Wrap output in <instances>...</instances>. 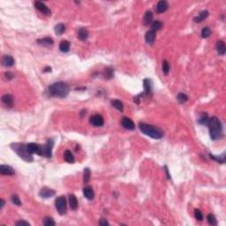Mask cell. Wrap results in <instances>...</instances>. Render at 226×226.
Here are the masks:
<instances>
[{
  "label": "cell",
  "instance_id": "cell-26",
  "mask_svg": "<svg viewBox=\"0 0 226 226\" xmlns=\"http://www.w3.org/2000/svg\"><path fill=\"white\" fill-rule=\"evenodd\" d=\"M111 105L114 107L115 109H117L118 110L123 112L124 111V105L122 103V102H120L119 100L118 99H114L111 101Z\"/></svg>",
  "mask_w": 226,
  "mask_h": 226
},
{
  "label": "cell",
  "instance_id": "cell-11",
  "mask_svg": "<svg viewBox=\"0 0 226 226\" xmlns=\"http://www.w3.org/2000/svg\"><path fill=\"white\" fill-rule=\"evenodd\" d=\"M121 124H122L123 127H125L127 130H131L132 131V130H134V128H135L134 123L133 122V120L130 119L129 118H127V117H124V118H122Z\"/></svg>",
  "mask_w": 226,
  "mask_h": 226
},
{
  "label": "cell",
  "instance_id": "cell-18",
  "mask_svg": "<svg viewBox=\"0 0 226 226\" xmlns=\"http://www.w3.org/2000/svg\"><path fill=\"white\" fill-rule=\"evenodd\" d=\"M208 14H209V12H208L207 10L201 11V12H200L199 14H198V16L194 17L193 20H194V22H196V23H200V22L203 21V20H204L205 19L208 18Z\"/></svg>",
  "mask_w": 226,
  "mask_h": 226
},
{
  "label": "cell",
  "instance_id": "cell-19",
  "mask_svg": "<svg viewBox=\"0 0 226 226\" xmlns=\"http://www.w3.org/2000/svg\"><path fill=\"white\" fill-rule=\"evenodd\" d=\"M2 102H3V103L5 104L6 106L12 107V106L13 105L14 99H13L12 96H11V95H8V94H7V95H5V96H2Z\"/></svg>",
  "mask_w": 226,
  "mask_h": 226
},
{
  "label": "cell",
  "instance_id": "cell-34",
  "mask_svg": "<svg viewBox=\"0 0 226 226\" xmlns=\"http://www.w3.org/2000/svg\"><path fill=\"white\" fill-rule=\"evenodd\" d=\"M211 35V30H210V28L208 27H205L202 28V30H201V37H203V38H208Z\"/></svg>",
  "mask_w": 226,
  "mask_h": 226
},
{
  "label": "cell",
  "instance_id": "cell-3",
  "mask_svg": "<svg viewBox=\"0 0 226 226\" xmlns=\"http://www.w3.org/2000/svg\"><path fill=\"white\" fill-rule=\"evenodd\" d=\"M139 127L141 133H143L144 134L149 136L153 139H161L163 136V132L159 127L148 125L145 123H140Z\"/></svg>",
  "mask_w": 226,
  "mask_h": 226
},
{
  "label": "cell",
  "instance_id": "cell-25",
  "mask_svg": "<svg viewBox=\"0 0 226 226\" xmlns=\"http://www.w3.org/2000/svg\"><path fill=\"white\" fill-rule=\"evenodd\" d=\"M59 50L64 53H66L70 50V43L67 40H64L59 44Z\"/></svg>",
  "mask_w": 226,
  "mask_h": 226
},
{
  "label": "cell",
  "instance_id": "cell-14",
  "mask_svg": "<svg viewBox=\"0 0 226 226\" xmlns=\"http://www.w3.org/2000/svg\"><path fill=\"white\" fill-rule=\"evenodd\" d=\"M155 39V32L153 30H149L146 33V36H145V40H146V43L148 44H150L152 45L154 43Z\"/></svg>",
  "mask_w": 226,
  "mask_h": 226
},
{
  "label": "cell",
  "instance_id": "cell-38",
  "mask_svg": "<svg viewBox=\"0 0 226 226\" xmlns=\"http://www.w3.org/2000/svg\"><path fill=\"white\" fill-rule=\"evenodd\" d=\"M12 202L14 204V205H16V206H21V201H20V200L19 198L18 195H16V194H13L12 196Z\"/></svg>",
  "mask_w": 226,
  "mask_h": 226
},
{
  "label": "cell",
  "instance_id": "cell-1",
  "mask_svg": "<svg viewBox=\"0 0 226 226\" xmlns=\"http://www.w3.org/2000/svg\"><path fill=\"white\" fill-rule=\"evenodd\" d=\"M69 92H70V87L66 82H56L49 87V94L51 96L64 98L68 96Z\"/></svg>",
  "mask_w": 226,
  "mask_h": 226
},
{
  "label": "cell",
  "instance_id": "cell-28",
  "mask_svg": "<svg viewBox=\"0 0 226 226\" xmlns=\"http://www.w3.org/2000/svg\"><path fill=\"white\" fill-rule=\"evenodd\" d=\"M55 33L57 34V36H61L63 35L64 33L65 32V26L62 24V23H59L57 24L56 27H55Z\"/></svg>",
  "mask_w": 226,
  "mask_h": 226
},
{
  "label": "cell",
  "instance_id": "cell-30",
  "mask_svg": "<svg viewBox=\"0 0 226 226\" xmlns=\"http://www.w3.org/2000/svg\"><path fill=\"white\" fill-rule=\"evenodd\" d=\"M90 175L91 172L89 168H85L84 169V172H83V180H84L85 184H87V183L89 182V180H90Z\"/></svg>",
  "mask_w": 226,
  "mask_h": 226
},
{
  "label": "cell",
  "instance_id": "cell-36",
  "mask_svg": "<svg viewBox=\"0 0 226 226\" xmlns=\"http://www.w3.org/2000/svg\"><path fill=\"white\" fill-rule=\"evenodd\" d=\"M177 99L178 101L180 103H186L187 99H188V96L186 95V94H184V93H179V95H178V96H177Z\"/></svg>",
  "mask_w": 226,
  "mask_h": 226
},
{
  "label": "cell",
  "instance_id": "cell-27",
  "mask_svg": "<svg viewBox=\"0 0 226 226\" xmlns=\"http://www.w3.org/2000/svg\"><path fill=\"white\" fill-rule=\"evenodd\" d=\"M64 158L65 162H67V163H74V161H75L74 156L72 155V152H71L70 150H66V151L64 152Z\"/></svg>",
  "mask_w": 226,
  "mask_h": 226
},
{
  "label": "cell",
  "instance_id": "cell-8",
  "mask_svg": "<svg viewBox=\"0 0 226 226\" xmlns=\"http://www.w3.org/2000/svg\"><path fill=\"white\" fill-rule=\"evenodd\" d=\"M103 123H104V119L99 114H96L90 118V124L94 127H102L103 126Z\"/></svg>",
  "mask_w": 226,
  "mask_h": 226
},
{
  "label": "cell",
  "instance_id": "cell-42",
  "mask_svg": "<svg viewBox=\"0 0 226 226\" xmlns=\"http://www.w3.org/2000/svg\"><path fill=\"white\" fill-rule=\"evenodd\" d=\"M5 78H6V79H8V80H12V79L14 78L13 74H12L11 72H5Z\"/></svg>",
  "mask_w": 226,
  "mask_h": 226
},
{
  "label": "cell",
  "instance_id": "cell-44",
  "mask_svg": "<svg viewBox=\"0 0 226 226\" xmlns=\"http://www.w3.org/2000/svg\"><path fill=\"white\" fill-rule=\"evenodd\" d=\"M164 169H165V171L167 172V178L168 179H171V175L169 174V172H168V168H167V166H164Z\"/></svg>",
  "mask_w": 226,
  "mask_h": 226
},
{
  "label": "cell",
  "instance_id": "cell-41",
  "mask_svg": "<svg viewBox=\"0 0 226 226\" xmlns=\"http://www.w3.org/2000/svg\"><path fill=\"white\" fill-rule=\"evenodd\" d=\"M99 225H102V226L109 225L108 221H107L106 219H104V218H102V219L99 221Z\"/></svg>",
  "mask_w": 226,
  "mask_h": 226
},
{
  "label": "cell",
  "instance_id": "cell-6",
  "mask_svg": "<svg viewBox=\"0 0 226 226\" xmlns=\"http://www.w3.org/2000/svg\"><path fill=\"white\" fill-rule=\"evenodd\" d=\"M56 208L57 209V212L59 215H64L66 213V200L64 196H59L56 200Z\"/></svg>",
  "mask_w": 226,
  "mask_h": 226
},
{
  "label": "cell",
  "instance_id": "cell-9",
  "mask_svg": "<svg viewBox=\"0 0 226 226\" xmlns=\"http://www.w3.org/2000/svg\"><path fill=\"white\" fill-rule=\"evenodd\" d=\"M55 193H56L55 191L53 189L49 188V187H43L39 192V195L42 198H44V199H48V198H50V197L54 196Z\"/></svg>",
  "mask_w": 226,
  "mask_h": 226
},
{
  "label": "cell",
  "instance_id": "cell-23",
  "mask_svg": "<svg viewBox=\"0 0 226 226\" xmlns=\"http://www.w3.org/2000/svg\"><path fill=\"white\" fill-rule=\"evenodd\" d=\"M69 205L70 208L72 210H76L78 208V200L75 195L73 194H70L69 195Z\"/></svg>",
  "mask_w": 226,
  "mask_h": 226
},
{
  "label": "cell",
  "instance_id": "cell-4",
  "mask_svg": "<svg viewBox=\"0 0 226 226\" xmlns=\"http://www.w3.org/2000/svg\"><path fill=\"white\" fill-rule=\"evenodd\" d=\"M11 148L24 161H26L27 163H31V162L34 161L32 154H30L27 151V144H24V143H12V144H11Z\"/></svg>",
  "mask_w": 226,
  "mask_h": 226
},
{
  "label": "cell",
  "instance_id": "cell-33",
  "mask_svg": "<svg viewBox=\"0 0 226 226\" xmlns=\"http://www.w3.org/2000/svg\"><path fill=\"white\" fill-rule=\"evenodd\" d=\"M208 120H209V118L208 117V114L207 113H202L199 119V123L201 124V125H208Z\"/></svg>",
  "mask_w": 226,
  "mask_h": 226
},
{
  "label": "cell",
  "instance_id": "cell-21",
  "mask_svg": "<svg viewBox=\"0 0 226 226\" xmlns=\"http://www.w3.org/2000/svg\"><path fill=\"white\" fill-rule=\"evenodd\" d=\"M217 50L219 55L224 56V55L225 54L226 48H225V43H224V41H222V40H221V41H218V42H217Z\"/></svg>",
  "mask_w": 226,
  "mask_h": 226
},
{
  "label": "cell",
  "instance_id": "cell-13",
  "mask_svg": "<svg viewBox=\"0 0 226 226\" xmlns=\"http://www.w3.org/2000/svg\"><path fill=\"white\" fill-rule=\"evenodd\" d=\"M83 194L84 196L89 200H92L95 197V193H94V191L92 189V187L89 186H86L84 188H83Z\"/></svg>",
  "mask_w": 226,
  "mask_h": 226
},
{
  "label": "cell",
  "instance_id": "cell-16",
  "mask_svg": "<svg viewBox=\"0 0 226 226\" xmlns=\"http://www.w3.org/2000/svg\"><path fill=\"white\" fill-rule=\"evenodd\" d=\"M2 64L6 66V67H11L14 64V59L12 56L10 55H5L3 57V59H2Z\"/></svg>",
  "mask_w": 226,
  "mask_h": 226
},
{
  "label": "cell",
  "instance_id": "cell-32",
  "mask_svg": "<svg viewBox=\"0 0 226 226\" xmlns=\"http://www.w3.org/2000/svg\"><path fill=\"white\" fill-rule=\"evenodd\" d=\"M207 220H208V223L212 226L217 225V221L216 219V217L212 214H209L208 217H207Z\"/></svg>",
  "mask_w": 226,
  "mask_h": 226
},
{
  "label": "cell",
  "instance_id": "cell-29",
  "mask_svg": "<svg viewBox=\"0 0 226 226\" xmlns=\"http://www.w3.org/2000/svg\"><path fill=\"white\" fill-rule=\"evenodd\" d=\"M162 27H163V23L160 20H155L151 24V30L156 32V31L160 30L162 28Z\"/></svg>",
  "mask_w": 226,
  "mask_h": 226
},
{
  "label": "cell",
  "instance_id": "cell-20",
  "mask_svg": "<svg viewBox=\"0 0 226 226\" xmlns=\"http://www.w3.org/2000/svg\"><path fill=\"white\" fill-rule=\"evenodd\" d=\"M89 37V31L84 28V27H81L78 31V38L81 40V41H86Z\"/></svg>",
  "mask_w": 226,
  "mask_h": 226
},
{
  "label": "cell",
  "instance_id": "cell-15",
  "mask_svg": "<svg viewBox=\"0 0 226 226\" xmlns=\"http://www.w3.org/2000/svg\"><path fill=\"white\" fill-rule=\"evenodd\" d=\"M37 43L40 44V45L49 47V46L53 45L54 41L50 37H44V38H42V39H38L37 40Z\"/></svg>",
  "mask_w": 226,
  "mask_h": 226
},
{
  "label": "cell",
  "instance_id": "cell-24",
  "mask_svg": "<svg viewBox=\"0 0 226 226\" xmlns=\"http://www.w3.org/2000/svg\"><path fill=\"white\" fill-rule=\"evenodd\" d=\"M27 149L30 154H38L39 145L36 143H28L27 144Z\"/></svg>",
  "mask_w": 226,
  "mask_h": 226
},
{
  "label": "cell",
  "instance_id": "cell-17",
  "mask_svg": "<svg viewBox=\"0 0 226 226\" xmlns=\"http://www.w3.org/2000/svg\"><path fill=\"white\" fill-rule=\"evenodd\" d=\"M152 22H153V12L151 11H148L146 12L143 18V24L145 26H148L152 24Z\"/></svg>",
  "mask_w": 226,
  "mask_h": 226
},
{
  "label": "cell",
  "instance_id": "cell-12",
  "mask_svg": "<svg viewBox=\"0 0 226 226\" xmlns=\"http://www.w3.org/2000/svg\"><path fill=\"white\" fill-rule=\"evenodd\" d=\"M169 7V5H168V2L165 1V0H162V1H159L155 6V10L158 13H163L166 10L168 9Z\"/></svg>",
  "mask_w": 226,
  "mask_h": 226
},
{
  "label": "cell",
  "instance_id": "cell-45",
  "mask_svg": "<svg viewBox=\"0 0 226 226\" xmlns=\"http://www.w3.org/2000/svg\"><path fill=\"white\" fill-rule=\"evenodd\" d=\"M43 72H51V68H50V67H46V68H44V69H43Z\"/></svg>",
  "mask_w": 226,
  "mask_h": 226
},
{
  "label": "cell",
  "instance_id": "cell-5",
  "mask_svg": "<svg viewBox=\"0 0 226 226\" xmlns=\"http://www.w3.org/2000/svg\"><path fill=\"white\" fill-rule=\"evenodd\" d=\"M54 141L52 140H49L47 143L43 146L39 145V151L38 154L41 156H45V157H50L52 155V148H53Z\"/></svg>",
  "mask_w": 226,
  "mask_h": 226
},
{
  "label": "cell",
  "instance_id": "cell-39",
  "mask_svg": "<svg viewBox=\"0 0 226 226\" xmlns=\"http://www.w3.org/2000/svg\"><path fill=\"white\" fill-rule=\"evenodd\" d=\"M194 216H195V218L199 221H202L203 220V215H202V212L200 210V209H195L194 210Z\"/></svg>",
  "mask_w": 226,
  "mask_h": 226
},
{
  "label": "cell",
  "instance_id": "cell-40",
  "mask_svg": "<svg viewBox=\"0 0 226 226\" xmlns=\"http://www.w3.org/2000/svg\"><path fill=\"white\" fill-rule=\"evenodd\" d=\"M16 225H25V226H29L30 225V224L28 223V222H26V221H23V220H20V221H18V222H16V224H15Z\"/></svg>",
  "mask_w": 226,
  "mask_h": 226
},
{
  "label": "cell",
  "instance_id": "cell-37",
  "mask_svg": "<svg viewBox=\"0 0 226 226\" xmlns=\"http://www.w3.org/2000/svg\"><path fill=\"white\" fill-rule=\"evenodd\" d=\"M170 72V64L167 62V60H163V72L164 75H168Z\"/></svg>",
  "mask_w": 226,
  "mask_h": 226
},
{
  "label": "cell",
  "instance_id": "cell-31",
  "mask_svg": "<svg viewBox=\"0 0 226 226\" xmlns=\"http://www.w3.org/2000/svg\"><path fill=\"white\" fill-rule=\"evenodd\" d=\"M113 76H114V71H113L112 68L108 67V68H106V69L104 70V77H105L106 79H109V80H110V79H112Z\"/></svg>",
  "mask_w": 226,
  "mask_h": 226
},
{
  "label": "cell",
  "instance_id": "cell-35",
  "mask_svg": "<svg viewBox=\"0 0 226 226\" xmlns=\"http://www.w3.org/2000/svg\"><path fill=\"white\" fill-rule=\"evenodd\" d=\"M43 224L45 226H54L56 225V223L55 221L51 218V217H45L43 219Z\"/></svg>",
  "mask_w": 226,
  "mask_h": 226
},
{
  "label": "cell",
  "instance_id": "cell-43",
  "mask_svg": "<svg viewBox=\"0 0 226 226\" xmlns=\"http://www.w3.org/2000/svg\"><path fill=\"white\" fill-rule=\"evenodd\" d=\"M0 202H1V206H0V208H4V206H5V200L3 199L0 200Z\"/></svg>",
  "mask_w": 226,
  "mask_h": 226
},
{
  "label": "cell",
  "instance_id": "cell-2",
  "mask_svg": "<svg viewBox=\"0 0 226 226\" xmlns=\"http://www.w3.org/2000/svg\"><path fill=\"white\" fill-rule=\"evenodd\" d=\"M208 128L209 134L212 140L217 141L223 136V126L219 118L217 117H212L208 120Z\"/></svg>",
  "mask_w": 226,
  "mask_h": 226
},
{
  "label": "cell",
  "instance_id": "cell-22",
  "mask_svg": "<svg viewBox=\"0 0 226 226\" xmlns=\"http://www.w3.org/2000/svg\"><path fill=\"white\" fill-rule=\"evenodd\" d=\"M144 93L146 95H149L152 93V82L149 79L144 80Z\"/></svg>",
  "mask_w": 226,
  "mask_h": 226
},
{
  "label": "cell",
  "instance_id": "cell-7",
  "mask_svg": "<svg viewBox=\"0 0 226 226\" xmlns=\"http://www.w3.org/2000/svg\"><path fill=\"white\" fill-rule=\"evenodd\" d=\"M35 7L38 11H40L42 13L45 14L46 16H50L51 15V11L49 9V7L46 5L45 4H43V2H40V1L35 2Z\"/></svg>",
  "mask_w": 226,
  "mask_h": 226
},
{
  "label": "cell",
  "instance_id": "cell-10",
  "mask_svg": "<svg viewBox=\"0 0 226 226\" xmlns=\"http://www.w3.org/2000/svg\"><path fill=\"white\" fill-rule=\"evenodd\" d=\"M0 173L2 175H8V176H13L15 174L14 169L9 165H5L2 164L0 166Z\"/></svg>",
  "mask_w": 226,
  "mask_h": 226
}]
</instances>
